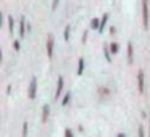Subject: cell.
Returning <instances> with one entry per match:
<instances>
[{"label": "cell", "mask_w": 150, "mask_h": 137, "mask_svg": "<svg viewBox=\"0 0 150 137\" xmlns=\"http://www.w3.org/2000/svg\"><path fill=\"white\" fill-rule=\"evenodd\" d=\"M20 37L21 39L24 37V18L21 20V23H20Z\"/></svg>", "instance_id": "30bf717a"}, {"label": "cell", "mask_w": 150, "mask_h": 137, "mask_svg": "<svg viewBox=\"0 0 150 137\" xmlns=\"http://www.w3.org/2000/svg\"><path fill=\"white\" fill-rule=\"evenodd\" d=\"M111 52H113V53L118 52V44H111Z\"/></svg>", "instance_id": "2e32d148"}, {"label": "cell", "mask_w": 150, "mask_h": 137, "mask_svg": "<svg viewBox=\"0 0 150 137\" xmlns=\"http://www.w3.org/2000/svg\"><path fill=\"white\" fill-rule=\"evenodd\" d=\"M142 18H144V28H149V0H142Z\"/></svg>", "instance_id": "6da1fadb"}, {"label": "cell", "mask_w": 150, "mask_h": 137, "mask_svg": "<svg viewBox=\"0 0 150 137\" xmlns=\"http://www.w3.org/2000/svg\"><path fill=\"white\" fill-rule=\"evenodd\" d=\"M47 118H49V105L44 107V114H42V121H44V123L47 121Z\"/></svg>", "instance_id": "ba28073f"}, {"label": "cell", "mask_w": 150, "mask_h": 137, "mask_svg": "<svg viewBox=\"0 0 150 137\" xmlns=\"http://www.w3.org/2000/svg\"><path fill=\"white\" fill-rule=\"evenodd\" d=\"M127 58H129V63H132L134 60V55H132V44H127Z\"/></svg>", "instance_id": "8992f818"}, {"label": "cell", "mask_w": 150, "mask_h": 137, "mask_svg": "<svg viewBox=\"0 0 150 137\" xmlns=\"http://www.w3.org/2000/svg\"><path fill=\"white\" fill-rule=\"evenodd\" d=\"M28 136V123H24L23 124V136H21V137H26Z\"/></svg>", "instance_id": "9a60e30c"}, {"label": "cell", "mask_w": 150, "mask_h": 137, "mask_svg": "<svg viewBox=\"0 0 150 137\" xmlns=\"http://www.w3.org/2000/svg\"><path fill=\"white\" fill-rule=\"evenodd\" d=\"M47 55L49 56L53 55V37H49V39H47Z\"/></svg>", "instance_id": "5b68a950"}, {"label": "cell", "mask_w": 150, "mask_h": 137, "mask_svg": "<svg viewBox=\"0 0 150 137\" xmlns=\"http://www.w3.org/2000/svg\"><path fill=\"white\" fill-rule=\"evenodd\" d=\"M8 26H10V32L11 34H13V26H15V24H13V18H8Z\"/></svg>", "instance_id": "5bb4252c"}, {"label": "cell", "mask_w": 150, "mask_h": 137, "mask_svg": "<svg viewBox=\"0 0 150 137\" xmlns=\"http://www.w3.org/2000/svg\"><path fill=\"white\" fill-rule=\"evenodd\" d=\"M137 82H139V92L140 94H144V71H139L137 73Z\"/></svg>", "instance_id": "3957f363"}, {"label": "cell", "mask_w": 150, "mask_h": 137, "mask_svg": "<svg viewBox=\"0 0 150 137\" xmlns=\"http://www.w3.org/2000/svg\"><path fill=\"white\" fill-rule=\"evenodd\" d=\"M103 53H105V56H107V61L111 63V55H110V52H108V47L107 45L103 47Z\"/></svg>", "instance_id": "7c38bea8"}, {"label": "cell", "mask_w": 150, "mask_h": 137, "mask_svg": "<svg viewBox=\"0 0 150 137\" xmlns=\"http://www.w3.org/2000/svg\"><path fill=\"white\" fill-rule=\"evenodd\" d=\"M69 31H71V26L68 24V26H66V29H65V34H63V37H65L66 40L69 39Z\"/></svg>", "instance_id": "4fadbf2b"}, {"label": "cell", "mask_w": 150, "mask_h": 137, "mask_svg": "<svg viewBox=\"0 0 150 137\" xmlns=\"http://www.w3.org/2000/svg\"><path fill=\"white\" fill-rule=\"evenodd\" d=\"M62 90H63V78H58V82H57V92H55V100L60 98Z\"/></svg>", "instance_id": "277c9868"}, {"label": "cell", "mask_w": 150, "mask_h": 137, "mask_svg": "<svg viewBox=\"0 0 150 137\" xmlns=\"http://www.w3.org/2000/svg\"><path fill=\"white\" fill-rule=\"evenodd\" d=\"M107 20H108V13L105 15L103 18H102V21H100V26H98V32H102V31H103L105 24H107Z\"/></svg>", "instance_id": "52a82bcc"}, {"label": "cell", "mask_w": 150, "mask_h": 137, "mask_svg": "<svg viewBox=\"0 0 150 137\" xmlns=\"http://www.w3.org/2000/svg\"><path fill=\"white\" fill-rule=\"evenodd\" d=\"M98 26V21L97 20H92V28H97Z\"/></svg>", "instance_id": "d6986e66"}, {"label": "cell", "mask_w": 150, "mask_h": 137, "mask_svg": "<svg viewBox=\"0 0 150 137\" xmlns=\"http://www.w3.org/2000/svg\"><path fill=\"white\" fill-rule=\"evenodd\" d=\"M139 137H144V129H142V126L139 127Z\"/></svg>", "instance_id": "ffe728a7"}, {"label": "cell", "mask_w": 150, "mask_h": 137, "mask_svg": "<svg viewBox=\"0 0 150 137\" xmlns=\"http://www.w3.org/2000/svg\"><path fill=\"white\" fill-rule=\"evenodd\" d=\"M118 137H124V134H120V136H118Z\"/></svg>", "instance_id": "44dd1931"}, {"label": "cell", "mask_w": 150, "mask_h": 137, "mask_svg": "<svg viewBox=\"0 0 150 137\" xmlns=\"http://www.w3.org/2000/svg\"><path fill=\"white\" fill-rule=\"evenodd\" d=\"M65 136H66V137H73V134H71V129H66V131H65Z\"/></svg>", "instance_id": "e0dca14e"}, {"label": "cell", "mask_w": 150, "mask_h": 137, "mask_svg": "<svg viewBox=\"0 0 150 137\" xmlns=\"http://www.w3.org/2000/svg\"><path fill=\"white\" fill-rule=\"evenodd\" d=\"M149 123H150V119H149ZM149 137H150V132H149Z\"/></svg>", "instance_id": "7402d4cb"}, {"label": "cell", "mask_w": 150, "mask_h": 137, "mask_svg": "<svg viewBox=\"0 0 150 137\" xmlns=\"http://www.w3.org/2000/svg\"><path fill=\"white\" fill-rule=\"evenodd\" d=\"M58 2H60V0H53V4H52V8H53V10L58 7Z\"/></svg>", "instance_id": "ac0fdd59"}, {"label": "cell", "mask_w": 150, "mask_h": 137, "mask_svg": "<svg viewBox=\"0 0 150 137\" xmlns=\"http://www.w3.org/2000/svg\"><path fill=\"white\" fill-rule=\"evenodd\" d=\"M36 90H37V79L33 78L29 85V98H36Z\"/></svg>", "instance_id": "7a4b0ae2"}, {"label": "cell", "mask_w": 150, "mask_h": 137, "mask_svg": "<svg viewBox=\"0 0 150 137\" xmlns=\"http://www.w3.org/2000/svg\"><path fill=\"white\" fill-rule=\"evenodd\" d=\"M82 71H84V60H79V66H78V76L82 74Z\"/></svg>", "instance_id": "9c48e42d"}, {"label": "cell", "mask_w": 150, "mask_h": 137, "mask_svg": "<svg viewBox=\"0 0 150 137\" xmlns=\"http://www.w3.org/2000/svg\"><path fill=\"white\" fill-rule=\"evenodd\" d=\"M69 98H71V92H68V94L63 97V100H62V105L65 107V105H68V102H69Z\"/></svg>", "instance_id": "8fae6325"}]
</instances>
